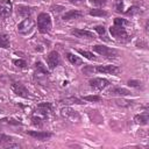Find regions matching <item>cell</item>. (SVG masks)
<instances>
[{
	"instance_id": "d6a6232c",
	"label": "cell",
	"mask_w": 149,
	"mask_h": 149,
	"mask_svg": "<svg viewBox=\"0 0 149 149\" xmlns=\"http://www.w3.org/2000/svg\"><path fill=\"white\" fill-rule=\"evenodd\" d=\"M70 2H72V3H81L84 0H69Z\"/></svg>"
},
{
	"instance_id": "9c48e42d",
	"label": "cell",
	"mask_w": 149,
	"mask_h": 149,
	"mask_svg": "<svg viewBox=\"0 0 149 149\" xmlns=\"http://www.w3.org/2000/svg\"><path fill=\"white\" fill-rule=\"evenodd\" d=\"M88 84L94 90H99L100 91V90H104L106 86H108L109 81L107 79H105V78H92V79H90Z\"/></svg>"
},
{
	"instance_id": "44dd1931",
	"label": "cell",
	"mask_w": 149,
	"mask_h": 149,
	"mask_svg": "<svg viewBox=\"0 0 149 149\" xmlns=\"http://www.w3.org/2000/svg\"><path fill=\"white\" fill-rule=\"evenodd\" d=\"M0 48H9V38L6 34L0 33Z\"/></svg>"
},
{
	"instance_id": "83f0119b",
	"label": "cell",
	"mask_w": 149,
	"mask_h": 149,
	"mask_svg": "<svg viewBox=\"0 0 149 149\" xmlns=\"http://www.w3.org/2000/svg\"><path fill=\"white\" fill-rule=\"evenodd\" d=\"M84 100H87V101H99L100 97L99 95H85Z\"/></svg>"
},
{
	"instance_id": "cb8c5ba5",
	"label": "cell",
	"mask_w": 149,
	"mask_h": 149,
	"mask_svg": "<svg viewBox=\"0 0 149 149\" xmlns=\"http://www.w3.org/2000/svg\"><path fill=\"white\" fill-rule=\"evenodd\" d=\"M13 63L17 66V68H21V69H24L27 68V62L24 59H14Z\"/></svg>"
},
{
	"instance_id": "e0dca14e",
	"label": "cell",
	"mask_w": 149,
	"mask_h": 149,
	"mask_svg": "<svg viewBox=\"0 0 149 149\" xmlns=\"http://www.w3.org/2000/svg\"><path fill=\"white\" fill-rule=\"evenodd\" d=\"M16 12H17V15L22 17H28L31 14V9L28 6H23V5H19L16 7Z\"/></svg>"
},
{
	"instance_id": "3957f363",
	"label": "cell",
	"mask_w": 149,
	"mask_h": 149,
	"mask_svg": "<svg viewBox=\"0 0 149 149\" xmlns=\"http://www.w3.org/2000/svg\"><path fill=\"white\" fill-rule=\"evenodd\" d=\"M93 50L100 55H102L104 57L106 58H114L118 56V50L116 49H113V48H108V47H105V45H94L93 47Z\"/></svg>"
},
{
	"instance_id": "ffe728a7",
	"label": "cell",
	"mask_w": 149,
	"mask_h": 149,
	"mask_svg": "<svg viewBox=\"0 0 149 149\" xmlns=\"http://www.w3.org/2000/svg\"><path fill=\"white\" fill-rule=\"evenodd\" d=\"M148 120H149V118H148V114L147 113H144V114H137L134 118V121L136 123H140V125H147L148 123Z\"/></svg>"
},
{
	"instance_id": "4316f807",
	"label": "cell",
	"mask_w": 149,
	"mask_h": 149,
	"mask_svg": "<svg viewBox=\"0 0 149 149\" xmlns=\"http://www.w3.org/2000/svg\"><path fill=\"white\" fill-rule=\"evenodd\" d=\"M115 102H116V105H119V106H130L133 101H129V100H120V99H118V100H115Z\"/></svg>"
},
{
	"instance_id": "484cf974",
	"label": "cell",
	"mask_w": 149,
	"mask_h": 149,
	"mask_svg": "<svg viewBox=\"0 0 149 149\" xmlns=\"http://www.w3.org/2000/svg\"><path fill=\"white\" fill-rule=\"evenodd\" d=\"M127 23V21L125 20V19H120V17H115L114 19V26H120V27H122L123 24H126Z\"/></svg>"
},
{
	"instance_id": "f1b7e54d",
	"label": "cell",
	"mask_w": 149,
	"mask_h": 149,
	"mask_svg": "<svg viewBox=\"0 0 149 149\" xmlns=\"http://www.w3.org/2000/svg\"><path fill=\"white\" fill-rule=\"evenodd\" d=\"M128 85L132 86V87H140L141 86V81L132 79V80H128Z\"/></svg>"
},
{
	"instance_id": "6da1fadb",
	"label": "cell",
	"mask_w": 149,
	"mask_h": 149,
	"mask_svg": "<svg viewBox=\"0 0 149 149\" xmlns=\"http://www.w3.org/2000/svg\"><path fill=\"white\" fill-rule=\"evenodd\" d=\"M51 112V105L49 102H42L37 106L36 111L31 115V121L36 126H41L47 119L48 114Z\"/></svg>"
},
{
	"instance_id": "ac0fdd59",
	"label": "cell",
	"mask_w": 149,
	"mask_h": 149,
	"mask_svg": "<svg viewBox=\"0 0 149 149\" xmlns=\"http://www.w3.org/2000/svg\"><path fill=\"white\" fill-rule=\"evenodd\" d=\"M83 16V13L79 10H69L63 15V20H72V19H79Z\"/></svg>"
},
{
	"instance_id": "5b68a950",
	"label": "cell",
	"mask_w": 149,
	"mask_h": 149,
	"mask_svg": "<svg viewBox=\"0 0 149 149\" xmlns=\"http://www.w3.org/2000/svg\"><path fill=\"white\" fill-rule=\"evenodd\" d=\"M61 115L65 119V120H69V121H71V122H77V121H79V114L74 111V109H72V108H70V107H63L62 109H61Z\"/></svg>"
},
{
	"instance_id": "4dcf8cb0",
	"label": "cell",
	"mask_w": 149,
	"mask_h": 149,
	"mask_svg": "<svg viewBox=\"0 0 149 149\" xmlns=\"http://www.w3.org/2000/svg\"><path fill=\"white\" fill-rule=\"evenodd\" d=\"M115 8H116V10H118V12H122V8H123V3H122V1H121V0H119V1L116 2V6H115Z\"/></svg>"
},
{
	"instance_id": "4fadbf2b",
	"label": "cell",
	"mask_w": 149,
	"mask_h": 149,
	"mask_svg": "<svg viewBox=\"0 0 149 149\" xmlns=\"http://www.w3.org/2000/svg\"><path fill=\"white\" fill-rule=\"evenodd\" d=\"M28 135H30L31 137L36 139V140H40V141H45L48 139H50L52 136L51 133L49 132H36V130H28L27 132Z\"/></svg>"
},
{
	"instance_id": "603a6c76",
	"label": "cell",
	"mask_w": 149,
	"mask_h": 149,
	"mask_svg": "<svg viewBox=\"0 0 149 149\" xmlns=\"http://www.w3.org/2000/svg\"><path fill=\"white\" fill-rule=\"evenodd\" d=\"M90 15H92V16H107V12H105L102 9H91Z\"/></svg>"
},
{
	"instance_id": "7402d4cb",
	"label": "cell",
	"mask_w": 149,
	"mask_h": 149,
	"mask_svg": "<svg viewBox=\"0 0 149 149\" xmlns=\"http://www.w3.org/2000/svg\"><path fill=\"white\" fill-rule=\"evenodd\" d=\"M81 56H84L85 58H87V59H91V61H95L97 59V57L92 54V52H90V51H86V50H81V49H78L77 50Z\"/></svg>"
},
{
	"instance_id": "d6986e66",
	"label": "cell",
	"mask_w": 149,
	"mask_h": 149,
	"mask_svg": "<svg viewBox=\"0 0 149 149\" xmlns=\"http://www.w3.org/2000/svg\"><path fill=\"white\" fill-rule=\"evenodd\" d=\"M66 58H68L69 62H70L71 64H73V65H80V64H83V61H81L78 56H74V55L71 54V52H66Z\"/></svg>"
},
{
	"instance_id": "d4e9b609",
	"label": "cell",
	"mask_w": 149,
	"mask_h": 149,
	"mask_svg": "<svg viewBox=\"0 0 149 149\" xmlns=\"http://www.w3.org/2000/svg\"><path fill=\"white\" fill-rule=\"evenodd\" d=\"M94 30H95L100 36H105V34H106V29H105L104 26H95V27H94Z\"/></svg>"
},
{
	"instance_id": "ba28073f",
	"label": "cell",
	"mask_w": 149,
	"mask_h": 149,
	"mask_svg": "<svg viewBox=\"0 0 149 149\" xmlns=\"http://www.w3.org/2000/svg\"><path fill=\"white\" fill-rule=\"evenodd\" d=\"M109 31H111V35L113 37H115L116 40H121V41H126L128 38V34L126 31V29L123 27H120V26H113L109 28Z\"/></svg>"
},
{
	"instance_id": "30bf717a",
	"label": "cell",
	"mask_w": 149,
	"mask_h": 149,
	"mask_svg": "<svg viewBox=\"0 0 149 149\" xmlns=\"http://www.w3.org/2000/svg\"><path fill=\"white\" fill-rule=\"evenodd\" d=\"M94 71L100 73H107V74H116L120 72V69L115 65H99L94 68Z\"/></svg>"
},
{
	"instance_id": "8992f818",
	"label": "cell",
	"mask_w": 149,
	"mask_h": 149,
	"mask_svg": "<svg viewBox=\"0 0 149 149\" xmlns=\"http://www.w3.org/2000/svg\"><path fill=\"white\" fill-rule=\"evenodd\" d=\"M12 91H13L16 95H19V97H22V98H30V93H29V91L27 90V87H26L23 84L19 83V81H14V83L12 84Z\"/></svg>"
},
{
	"instance_id": "9a60e30c",
	"label": "cell",
	"mask_w": 149,
	"mask_h": 149,
	"mask_svg": "<svg viewBox=\"0 0 149 149\" xmlns=\"http://www.w3.org/2000/svg\"><path fill=\"white\" fill-rule=\"evenodd\" d=\"M109 95H129L130 91L123 88V87H112L107 92Z\"/></svg>"
},
{
	"instance_id": "7a4b0ae2",
	"label": "cell",
	"mask_w": 149,
	"mask_h": 149,
	"mask_svg": "<svg viewBox=\"0 0 149 149\" xmlns=\"http://www.w3.org/2000/svg\"><path fill=\"white\" fill-rule=\"evenodd\" d=\"M52 23H51V17L48 13H41L37 16V28L41 34H47L51 30Z\"/></svg>"
},
{
	"instance_id": "1f68e13d",
	"label": "cell",
	"mask_w": 149,
	"mask_h": 149,
	"mask_svg": "<svg viewBox=\"0 0 149 149\" xmlns=\"http://www.w3.org/2000/svg\"><path fill=\"white\" fill-rule=\"evenodd\" d=\"M126 13H127V14H135V13H139V8L135 7V6H134V7H130L129 10H127Z\"/></svg>"
},
{
	"instance_id": "277c9868",
	"label": "cell",
	"mask_w": 149,
	"mask_h": 149,
	"mask_svg": "<svg viewBox=\"0 0 149 149\" xmlns=\"http://www.w3.org/2000/svg\"><path fill=\"white\" fill-rule=\"evenodd\" d=\"M34 27H35V21L33 19H30V17H27L22 22L19 23L17 31L20 34H22V35H27V34H29L34 29Z\"/></svg>"
},
{
	"instance_id": "f546056e",
	"label": "cell",
	"mask_w": 149,
	"mask_h": 149,
	"mask_svg": "<svg viewBox=\"0 0 149 149\" xmlns=\"http://www.w3.org/2000/svg\"><path fill=\"white\" fill-rule=\"evenodd\" d=\"M90 2L93 5V6H104L106 3L105 0H90Z\"/></svg>"
},
{
	"instance_id": "2e32d148",
	"label": "cell",
	"mask_w": 149,
	"mask_h": 149,
	"mask_svg": "<svg viewBox=\"0 0 149 149\" xmlns=\"http://www.w3.org/2000/svg\"><path fill=\"white\" fill-rule=\"evenodd\" d=\"M35 74L38 76V77H41V76H48V70H47V68H45V66L43 65V63L40 62V61H37V62L35 63Z\"/></svg>"
},
{
	"instance_id": "8fae6325",
	"label": "cell",
	"mask_w": 149,
	"mask_h": 149,
	"mask_svg": "<svg viewBox=\"0 0 149 149\" xmlns=\"http://www.w3.org/2000/svg\"><path fill=\"white\" fill-rule=\"evenodd\" d=\"M0 147H3V148H19L20 146L14 142V139L12 136L1 134L0 135Z\"/></svg>"
},
{
	"instance_id": "52a82bcc",
	"label": "cell",
	"mask_w": 149,
	"mask_h": 149,
	"mask_svg": "<svg viewBox=\"0 0 149 149\" xmlns=\"http://www.w3.org/2000/svg\"><path fill=\"white\" fill-rule=\"evenodd\" d=\"M13 5L9 0H0V20L10 16Z\"/></svg>"
},
{
	"instance_id": "5bb4252c",
	"label": "cell",
	"mask_w": 149,
	"mask_h": 149,
	"mask_svg": "<svg viewBox=\"0 0 149 149\" xmlns=\"http://www.w3.org/2000/svg\"><path fill=\"white\" fill-rule=\"evenodd\" d=\"M71 34L78 38H94L93 33L88 30H84V29H73L71 30Z\"/></svg>"
},
{
	"instance_id": "7c38bea8",
	"label": "cell",
	"mask_w": 149,
	"mask_h": 149,
	"mask_svg": "<svg viewBox=\"0 0 149 149\" xmlns=\"http://www.w3.org/2000/svg\"><path fill=\"white\" fill-rule=\"evenodd\" d=\"M47 63H48V65H49L50 69H55V68L61 63L58 52H57V51H51V52L47 56Z\"/></svg>"
}]
</instances>
